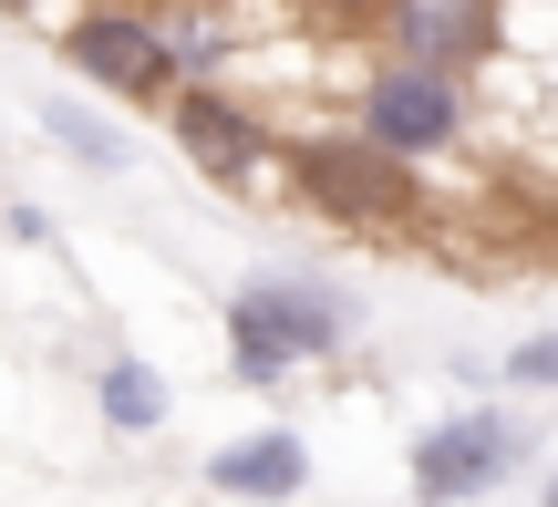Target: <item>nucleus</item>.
I'll list each match as a JSON object with an SVG mask.
<instances>
[{"instance_id":"1","label":"nucleus","mask_w":558,"mask_h":507,"mask_svg":"<svg viewBox=\"0 0 558 507\" xmlns=\"http://www.w3.org/2000/svg\"><path fill=\"white\" fill-rule=\"evenodd\" d=\"M341 342H352V290L311 280V269H259V280L228 290V373L259 394L331 363Z\"/></svg>"},{"instance_id":"2","label":"nucleus","mask_w":558,"mask_h":507,"mask_svg":"<svg viewBox=\"0 0 558 507\" xmlns=\"http://www.w3.org/2000/svg\"><path fill=\"white\" fill-rule=\"evenodd\" d=\"M279 166H290V186L331 228H352V239H393V228L424 218V166L414 156H383V145L352 135V124H341V135H290Z\"/></svg>"},{"instance_id":"3","label":"nucleus","mask_w":558,"mask_h":507,"mask_svg":"<svg viewBox=\"0 0 558 507\" xmlns=\"http://www.w3.org/2000/svg\"><path fill=\"white\" fill-rule=\"evenodd\" d=\"M352 135H373L383 156H445V145H465V73H445V62H414V52H383L373 73H362L352 94Z\"/></svg>"},{"instance_id":"4","label":"nucleus","mask_w":558,"mask_h":507,"mask_svg":"<svg viewBox=\"0 0 558 507\" xmlns=\"http://www.w3.org/2000/svg\"><path fill=\"white\" fill-rule=\"evenodd\" d=\"M527 414H507V405H465V414H445V425H424L414 435V507H465V497H486V487H507V476L527 467Z\"/></svg>"},{"instance_id":"5","label":"nucleus","mask_w":558,"mask_h":507,"mask_svg":"<svg viewBox=\"0 0 558 507\" xmlns=\"http://www.w3.org/2000/svg\"><path fill=\"white\" fill-rule=\"evenodd\" d=\"M62 62H73L94 94H114V104H166L177 94V41H166V21L156 11H73L62 21Z\"/></svg>"},{"instance_id":"6","label":"nucleus","mask_w":558,"mask_h":507,"mask_svg":"<svg viewBox=\"0 0 558 507\" xmlns=\"http://www.w3.org/2000/svg\"><path fill=\"white\" fill-rule=\"evenodd\" d=\"M166 135H177V156L197 166L207 186H259L279 166V135L228 83H177V94H166Z\"/></svg>"},{"instance_id":"7","label":"nucleus","mask_w":558,"mask_h":507,"mask_svg":"<svg viewBox=\"0 0 558 507\" xmlns=\"http://www.w3.org/2000/svg\"><path fill=\"white\" fill-rule=\"evenodd\" d=\"M497 32H507L497 0H393L383 11V41L414 52V62H445V73H486L497 62Z\"/></svg>"},{"instance_id":"8","label":"nucleus","mask_w":558,"mask_h":507,"mask_svg":"<svg viewBox=\"0 0 558 507\" xmlns=\"http://www.w3.org/2000/svg\"><path fill=\"white\" fill-rule=\"evenodd\" d=\"M207 487L239 497V507H290L311 487V446H300L290 425H259V435H228L218 456H207Z\"/></svg>"},{"instance_id":"9","label":"nucleus","mask_w":558,"mask_h":507,"mask_svg":"<svg viewBox=\"0 0 558 507\" xmlns=\"http://www.w3.org/2000/svg\"><path fill=\"white\" fill-rule=\"evenodd\" d=\"M94 394H104V425H114V435H156L166 414H177V394H166L156 363H104Z\"/></svg>"},{"instance_id":"10","label":"nucleus","mask_w":558,"mask_h":507,"mask_svg":"<svg viewBox=\"0 0 558 507\" xmlns=\"http://www.w3.org/2000/svg\"><path fill=\"white\" fill-rule=\"evenodd\" d=\"M41 135H52L73 166H94V177H114V166H124V135H114L104 114H83L73 94H52V104H41Z\"/></svg>"},{"instance_id":"11","label":"nucleus","mask_w":558,"mask_h":507,"mask_svg":"<svg viewBox=\"0 0 558 507\" xmlns=\"http://www.w3.org/2000/svg\"><path fill=\"white\" fill-rule=\"evenodd\" d=\"M507 384H518V394H548L558 384V331H527V342L507 352Z\"/></svg>"},{"instance_id":"12","label":"nucleus","mask_w":558,"mask_h":507,"mask_svg":"<svg viewBox=\"0 0 558 507\" xmlns=\"http://www.w3.org/2000/svg\"><path fill=\"white\" fill-rule=\"evenodd\" d=\"M290 11L331 21V32H383V11H393V0H290Z\"/></svg>"},{"instance_id":"13","label":"nucleus","mask_w":558,"mask_h":507,"mask_svg":"<svg viewBox=\"0 0 558 507\" xmlns=\"http://www.w3.org/2000/svg\"><path fill=\"white\" fill-rule=\"evenodd\" d=\"M0 228H11L21 249H41V239H52V218H41V207H0Z\"/></svg>"},{"instance_id":"14","label":"nucleus","mask_w":558,"mask_h":507,"mask_svg":"<svg viewBox=\"0 0 558 507\" xmlns=\"http://www.w3.org/2000/svg\"><path fill=\"white\" fill-rule=\"evenodd\" d=\"M538 507H558V487H548V497H538Z\"/></svg>"}]
</instances>
